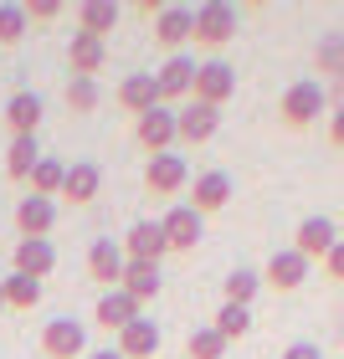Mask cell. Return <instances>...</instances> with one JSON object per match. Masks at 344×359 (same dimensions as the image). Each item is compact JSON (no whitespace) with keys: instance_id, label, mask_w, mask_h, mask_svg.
Returning <instances> with one entry per match:
<instances>
[{"instance_id":"6da1fadb","label":"cell","mask_w":344,"mask_h":359,"mask_svg":"<svg viewBox=\"0 0 344 359\" xmlns=\"http://www.w3.org/2000/svg\"><path fill=\"white\" fill-rule=\"evenodd\" d=\"M319 113H329V88H324L319 77H303V83H293V88L283 93V103H277V118H283L293 134L314 128Z\"/></svg>"},{"instance_id":"7a4b0ae2","label":"cell","mask_w":344,"mask_h":359,"mask_svg":"<svg viewBox=\"0 0 344 359\" xmlns=\"http://www.w3.org/2000/svg\"><path fill=\"white\" fill-rule=\"evenodd\" d=\"M232 36H237V6H226V0H206V6H195V46L221 52Z\"/></svg>"},{"instance_id":"3957f363","label":"cell","mask_w":344,"mask_h":359,"mask_svg":"<svg viewBox=\"0 0 344 359\" xmlns=\"http://www.w3.org/2000/svg\"><path fill=\"white\" fill-rule=\"evenodd\" d=\"M195 103H211V108H221V103H232L237 97V67L232 62H221V57H211L195 67Z\"/></svg>"},{"instance_id":"277c9868","label":"cell","mask_w":344,"mask_h":359,"mask_svg":"<svg viewBox=\"0 0 344 359\" xmlns=\"http://www.w3.org/2000/svg\"><path fill=\"white\" fill-rule=\"evenodd\" d=\"M159 226H165L170 252H195V247H201V236H206V216H201V210H195L190 201L170 205L165 216H159Z\"/></svg>"},{"instance_id":"5b68a950","label":"cell","mask_w":344,"mask_h":359,"mask_svg":"<svg viewBox=\"0 0 344 359\" xmlns=\"http://www.w3.org/2000/svg\"><path fill=\"white\" fill-rule=\"evenodd\" d=\"M41 354L46 359H88V323L77 318H52L41 329Z\"/></svg>"},{"instance_id":"8992f818","label":"cell","mask_w":344,"mask_h":359,"mask_svg":"<svg viewBox=\"0 0 344 359\" xmlns=\"http://www.w3.org/2000/svg\"><path fill=\"white\" fill-rule=\"evenodd\" d=\"M308 272H314V262H308L303 252L283 247V252L267 257V267H262V287H272V292H298V287L308 283Z\"/></svg>"},{"instance_id":"52a82bcc","label":"cell","mask_w":344,"mask_h":359,"mask_svg":"<svg viewBox=\"0 0 344 359\" xmlns=\"http://www.w3.org/2000/svg\"><path fill=\"white\" fill-rule=\"evenodd\" d=\"M134 139L144 144V149H150V159L154 154H170L175 144H180V123H175V108H150L144 113V118H134Z\"/></svg>"},{"instance_id":"ba28073f","label":"cell","mask_w":344,"mask_h":359,"mask_svg":"<svg viewBox=\"0 0 344 359\" xmlns=\"http://www.w3.org/2000/svg\"><path fill=\"white\" fill-rule=\"evenodd\" d=\"M124 267H128V252H124V241H113V236H98L93 247H88V277H93V283H103L108 292L124 283Z\"/></svg>"},{"instance_id":"9c48e42d","label":"cell","mask_w":344,"mask_h":359,"mask_svg":"<svg viewBox=\"0 0 344 359\" xmlns=\"http://www.w3.org/2000/svg\"><path fill=\"white\" fill-rule=\"evenodd\" d=\"M339 247V226L329 216H303L298 221V231H293V252H303L308 262H324Z\"/></svg>"},{"instance_id":"30bf717a","label":"cell","mask_w":344,"mask_h":359,"mask_svg":"<svg viewBox=\"0 0 344 359\" xmlns=\"http://www.w3.org/2000/svg\"><path fill=\"white\" fill-rule=\"evenodd\" d=\"M113 103H119L124 113H134V118H144L150 108H159L165 97H159V77L154 72H128L119 88H113Z\"/></svg>"},{"instance_id":"8fae6325","label":"cell","mask_w":344,"mask_h":359,"mask_svg":"<svg viewBox=\"0 0 344 359\" xmlns=\"http://www.w3.org/2000/svg\"><path fill=\"white\" fill-rule=\"evenodd\" d=\"M185 185H190L185 154H154L150 165H144V190L150 195H180Z\"/></svg>"},{"instance_id":"7c38bea8","label":"cell","mask_w":344,"mask_h":359,"mask_svg":"<svg viewBox=\"0 0 344 359\" xmlns=\"http://www.w3.org/2000/svg\"><path fill=\"white\" fill-rule=\"evenodd\" d=\"M195 67H201V62H195V57H185V52H175V57H165V67H154V77H159V97H165V108L195 93Z\"/></svg>"},{"instance_id":"4fadbf2b","label":"cell","mask_w":344,"mask_h":359,"mask_svg":"<svg viewBox=\"0 0 344 359\" xmlns=\"http://www.w3.org/2000/svg\"><path fill=\"white\" fill-rule=\"evenodd\" d=\"M119 241H124L128 262H159V257L170 252V241H165V226H159V221H134V226H128V231H124Z\"/></svg>"},{"instance_id":"5bb4252c","label":"cell","mask_w":344,"mask_h":359,"mask_svg":"<svg viewBox=\"0 0 344 359\" xmlns=\"http://www.w3.org/2000/svg\"><path fill=\"white\" fill-rule=\"evenodd\" d=\"M159 344H165V334L154 318H134L124 334H113V349L124 359H159Z\"/></svg>"},{"instance_id":"9a60e30c","label":"cell","mask_w":344,"mask_h":359,"mask_svg":"<svg viewBox=\"0 0 344 359\" xmlns=\"http://www.w3.org/2000/svg\"><path fill=\"white\" fill-rule=\"evenodd\" d=\"M154 41L170 46V57H175L185 41H195V11L190 6H170V0H165V11L154 15Z\"/></svg>"},{"instance_id":"2e32d148","label":"cell","mask_w":344,"mask_h":359,"mask_svg":"<svg viewBox=\"0 0 344 359\" xmlns=\"http://www.w3.org/2000/svg\"><path fill=\"white\" fill-rule=\"evenodd\" d=\"M232 195H237L232 175H226V170H206V175H195L190 205L201 210V216H216V210H226V205H232Z\"/></svg>"},{"instance_id":"e0dca14e","label":"cell","mask_w":344,"mask_h":359,"mask_svg":"<svg viewBox=\"0 0 344 359\" xmlns=\"http://www.w3.org/2000/svg\"><path fill=\"white\" fill-rule=\"evenodd\" d=\"M175 123H180V144H211L216 139V128H221V108H211V103H190L175 113Z\"/></svg>"},{"instance_id":"ac0fdd59","label":"cell","mask_w":344,"mask_h":359,"mask_svg":"<svg viewBox=\"0 0 344 359\" xmlns=\"http://www.w3.org/2000/svg\"><path fill=\"white\" fill-rule=\"evenodd\" d=\"M67 67H72V77H98V72L108 67V41L88 36V31H72V41H67Z\"/></svg>"},{"instance_id":"d6986e66","label":"cell","mask_w":344,"mask_h":359,"mask_svg":"<svg viewBox=\"0 0 344 359\" xmlns=\"http://www.w3.org/2000/svg\"><path fill=\"white\" fill-rule=\"evenodd\" d=\"M11 257H15V272L37 277V283H41V277L57 267V247H52V236H21Z\"/></svg>"},{"instance_id":"ffe728a7","label":"cell","mask_w":344,"mask_h":359,"mask_svg":"<svg viewBox=\"0 0 344 359\" xmlns=\"http://www.w3.org/2000/svg\"><path fill=\"white\" fill-rule=\"evenodd\" d=\"M57 226V201H46V195H21L15 201V231L21 236H46Z\"/></svg>"},{"instance_id":"44dd1931","label":"cell","mask_w":344,"mask_h":359,"mask_svg":"<svg viewBox=\"0 0 344 359\" xmlns=\"http://www.w3.org/2000/svg\"><path fill=\"white\" fill-rule=\"evenodd\" d=\"M93 318H98V329H108V334H124L128 323H134V318H144V313H139V303L128 298L124 287H113V292H103V298H98Z\"/></svg>"},{"instance_id":"7402d4cb","label":"cell","mask_w":344,"mask_h":359,"mask_svg":"<svg viewBox=\"0 0 344 359\" xmlns=\"http://www.w3.org/2000/svg\"><path fill=\"white\" fill-rule=\"evenodd\" d=\"M46 118V103L37 93H11V103H6V123H11V139H31L41 128Z\"/></svg>"},{"instance_id":"603a6c76","label":"cell","mask_w":344,"mask_h":359,"mask_svg":"<svg viewBox=\"0 0 344 359\" xmlns=\"http://www.w3.org/2000/svg\"><path fill=\"white\" fill-rule=\"evenodd\" d=\"M119 287L144 308V303H154V298H159V287H165V272H159V262H128Z\"/></svg>"},{"instance_id":"cb8c5ba5","label":"cell","mask_w":344,"mask_h":359,"mask_svg":"<svg viewBox=\"0 0 344 359\" xmlns=\"http://www.w3.org/2000/svg\"><path fill=\"white\" fill-rule=\"evenodd\" d=\"M98 185H103V170L93 165V159H77V165H67V180H62V201H72V205H88Z\"/></svg>"},{"instance_id":"d4e9b609","label":"cell","mask_w":344,"mask_h":359,"mask_svg":"<svg viewBox=\"0 0 344 359\" xmlns=\"http://www.w3.org/2000/svg\"><path fill=\"white\" fill-rule=\"evenodd\" d=\"M119 6L113 0H83L77 6V31H88V36H98V41H108V31L119 26Z\"/></svg>"},{"instance_id":"484cf974","label":"cell","mask_w":344,"mask_h":359,"mask_svg":"<svg viewBox=\"0 0 344 359\" xmlns=\"http://www.w3.org/2000/svg\"><path fill=\"white\" fill-rule=\"evenodd\" d=\"M257 292H262V272H252V267H237V272L221 277V298L237 303V308H252Z\"/></svg>"},{"instance_id":"4316f807","label":"cell","mask_w":344,"mask_h":359,"mask_svg":"<svg viewBox=\"0 0 344 359\" xmlns=\"http://www.w3.org/2000/svg\"><path fill=\"white\" fill-rule=\"evenodd\" d=\"M41 165V144H37V134L31 139H11V149H6V175L11 180H31V170Z\"/></svg>"},{"instance_id":"83f0119b","label":"cell","mask_w":344,"mask_h":359,"mask_svg":"<svg viewBox=\"0 0 344 359\" xmlns=\"http://www.w3.org/2000/svg\"><path fill=\"white\" fill-rule=\"evenodd\" d=\"M314 67L329 72V77H344V31H324L319 46H314Z\"/></svg>"},{"instance_id":"f1b7e54d","label":"cell","mask_w":344,"mask_h":359,"mask_svg":"<svg viewBox=\"0 0 344 359\" xmlns=\"http://www.w3.org/2000/svg\"><path fill=\"white\" fill-rule=\"evenodd\" d=\"M62 180H67V165L62 159H52V154H41V165L31 170V195H62Z\"/></svg>"},{"instance_id":"f546056e","label":"cell","mask_w":344,"mask_h":359,"mask_svg":"<svg viewBox=\"0 0 344 359\" xmlns=\"http://www.w3.org/2000/svg\"><path fill=\"white\" fill-rule=\"evenodd\" d=\"M0 283H6V308H37L41 303V283L37 277L11 272V277H0Z\"/></svg>"},{"instance_id":"4dcf8cb0","label":"cell","mask_w":344,"mask_h":359,"mask_svg":"<svg viewBox=\"0 0 344 359\" xmlns=\"http://www.w3.org/2000/svg\"><path fill=\"white\" fill-rule=\"evenodd\" d=\"M216 334L232 344V339H247L252 334V308H237V303H221L216 313Z\"/></svg>"},{"instance_id":"1f68e13d","label":"cell","mask_w":344,"mask_h":359,"mask_svg":"<svg viewBox=\"0 0 344 359\" xmlns=\"http://www.w3.org/2000/svg\"><path fill=\"white\" fill-rule=\"evenodd\" d=\"M98 103H103L98 77H67V108H72V113H93Z\"/></svg>"},{"instance_id":"d6a6232c","label":"cell","mask_w":344,"mask_h":359,"mask_svg":"<svg viewBox=\"0 0 344 359\" xmlns=\"http://www.w3.org/2000/svg\"><path fill=\"white\" fill-rule=\"evenodd\" d=\"M185 354H190V359H221V354H226V339L216 334V323H206V329H190Z\"/></svg>"},{"instance_id":"836d02e7","label":"cell","mask_w":344,"mask_h":359,"mask_svg":"<svg viewBox=\"0 0 344 359\" xmlns=\"http://www.w3.org/2000/svg\"><path fill=\"white\" fill-rule=\"evenodd\" d=\"M31 31V15H26V6H15V0H6L0 6V46H15Z\"/></svg>"},{"instance_id":"e575fe53","label":"cell","mask_w":344,"mask_h":359,"mask_svg":"<svg viewBox=\"0 0 344 359\" xmlns=\"http://www.w3.org/2000/svg\"><path fill=\"white\" fill-rule=\"evenodd\" d=\"M62 11H67L62 0H31V6H26V15H31V21H57Z\"/></svg>"},{"instance_id":"d590c367","label":"cell","mask_w":344,"mask_h":359,"mask_svg":"<svg viewBox=\"0 0 344 359\" xmlns=\"http://www.w3.org/2000/svg\"><path fill=\"white\" fill-rule=\"evenodd\" d=\"M324 277H329V283H344V236H339V247L324 257Z\"/></svg>"},{"instance_id":"8d00e7d4","label":"cell","mask_w":344,"mask_h":359,"mask_svg":"<svg viewBox=\"0 0 344 359\" xmlns=\"http://www.w3.org/2000/svg\"><path fill=\"white\" fill-rule=\"evenodd\" d=\"M277 359H324V349H319V344H308V339H298V344H288Z\"/></svg>"},{"instance_id":"74e56055","label":"cell","mask_w":344,"mask_h":359,"mask_svg":"<svg viewBox=\"0 0 344 359\" xmlns=\"http://www.w3.org/2000/svg\"><path fill=\"white\" fill-rule=\"evenodd\" d=\"M329 144H334V149H344V103L329 113Z\"/></svg>"},{"instance_id":"f35d334b","label":"cell","mask_w":344,"mask_h":359,"mask_svg":"<svg viewBox=\"0 0 344 359\" xmlns=\"http://www.w3.org/2000/svg\"><path fill=\"white\" fill-rule=\"evenodd\" d=\"M88 359H124L119 349H88Z\"/></svg>"},{"instance_id":"ab89813d","label":"cell","mask_w":344,"mask_h":359,"mask_svg":"<svg viewBox=\"0 0 344 359\" xmlns=\"http://www.w3.org/2000/svg\"><path fill=\"white\" fill-rule=\"evenodd\" d=\"M0 313H6V283H0Z\"/></svg>"}]
</instances>
